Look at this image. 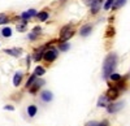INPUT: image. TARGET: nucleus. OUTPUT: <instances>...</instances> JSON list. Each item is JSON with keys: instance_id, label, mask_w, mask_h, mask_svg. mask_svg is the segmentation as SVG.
<instances>
[{"instance_id": "1", "label": "nucleus", "mask_w": 130, "mask_h": 126, "mask_svg": "<svg viewBox=\"0 0 130 126\" xmlns=\"http://www.w3.org/2000/svg\"><path fill=\"white\" fill-rule=\"evenodd\" d=\"M116 64H117V56L115 53H109L105 57V60L103 62V77L104 78H108L113 73Z\"/></svg>"}, {"instance_id": "2", "label": "nucleus", "mask_w": 130, "mask_h": 126, "mask_svg": "<svg viewBox=\"0 0 130 126\" xmlns=\"http://www.w3.org/2000/svg\"><path fill=\"white\" fill-rule=\"evenodd\" d=\"M75 33V30H74V26L73 25H67V26H64L61 30H60V40L61 42H67L68 39H70Z\"/></svg>"}, {"instance_id": "3", "label": "nucleus", "mask_w": 130, "mask_h": 126, "mask_svg": "<svg viewBox=\"0 0 130 126\" xmlns=\"http://www.w3.org/2000/svg\"><path fill=\"white\" fill-rule=\"evenodd\" d=\"M43 57H44L46 61L52 62L53 60H56V57H57V51L53 49V48H50V49H47V51L43 52Z\"/></svg>"}, {"instance_id": "4", "label": "nucleus", "mask_w": 130, "mask_h": 126, "mask_svg": "<svg viewBox=\"0 0 130 126\" xmlns=\"http://www.w3.org/2000/svg\"><path fill=\"white\" fill-rule=\"evenodd\" d=\"M122 107H124V103L120 101V103H112L111 105H107V109H108L109 113H116L117 111H120Z\"/></svg>"}, {"instance_id": "5", "label": "nucleus", "mask_w": 130, "mask_h": 126, "mask_svg": "<svg viewBox=\"0 0 130 126\" xmlns=\"http://www.w3.org/2000/svg\"><path fill=\"white\" fill-rule=\"evenodd\" d=\"M107 99L108 100H115V99H117L118 98V88H116V87H111L109 90L107 91Z\"/></svg>"}, {"instance_id": "6", "label": "nucleus", "mask_w": 130, "mask_h": 126, "mask_svg": "<svg viewBox=\"0 0 130 126\" xmlns=\"http://www.w3.org/2000/svg\"><path fill=\"white\" fill-rule=\"evenodd\" d=\"M43 83H44V81H43V79L35 81V83H32V85L30 86V92H31V94H35V92H37V90L43 85Z\"/></svg>"}, {"instance_id": "7", "label": "nucleus", "mask_w": 130, "mask_h": 126, "mask_svg": "<svg viewBox=\"0 0 130 126\" xmlns=\"http://www.w3.org/2000/svg\"><path fill=\"white\" fill-rule=\"evenodd\" d=\"M102 3H103V0H92V3H91V12L94 14L99 10V7L102 5Z\"/></svg>"}, {"instance_id": "8", "label": "nucleus", "mask_w": 130, "mask_h": 126, "mask_svg": "<svg viewBox=\"0 0 130 126\" xmlns=\"http://www.w3.org/2000/svg\"><path fill=\"white\" fill-rule=\"evenodd\" d=\"M91 25H85V26H82L81 27V35L82 37H87L90 33H91Z\"/></svg>"}, {"instance_id": "9", "label": "nucleus", "mask_w": 130, "mask_h": 126, "mask_svg": "<svg viewBox=\"0 0 130 126\" xmlns=\"http://www.w3.org/2000/svg\"><path fill=\"white\" fill-rule=\"evenodd\" d=\"M40 96H42V100H44V101H51L52 98H53V95H52L51 91H43Z\"/></svg>"}, {"instance_id": "10", "label": "nucleus", "mask_w": 130, "mask_h": 126, "mask_svg": "<svg viewBox=\"0 0 130 126\" xmlns=\"http://www.w3.org/2000/svg\"><path fill=\"white\" fill-rule=\"evenodd\" d=\"M32 16H37V10H34V9H29V10H26L25 13H22V17L24 20H27V18H31Z\"/></svg>"}, {"instance_id": "11", "label": "nucleus", "mask_w": 130, "mask_h": 126, "mask_svg": "<svg viewBox=\"0 0 130 126\" xmlns=\"http://www.w3.org/2000/svg\"><path fill=\"white\" fill-rule=\"evenodd\" d=\"M5 52L8 55H12V56H20L22 53V49L21 48H13V49H5Z\"/></svg>"}, {"instance_id": "12", "label": "nucleus", "mask_w": 130, "mask_h": 126, "mask_svg": "<svg viewBox=\"0 0 130 126\" xmlns=\"http://www.w3.org/2000/svg\"><path fill=\"white\" fill-rule=\"evenodd\" d=\"M108 101H109V100L107 99L105 95L100 96L99 100H98V107H107V105H108Z\"/></svg>"}, {"instance_id": "13", "label": "nucleus", "mask_w": 130, "mask_h": 126, "mask_svg": "<svg viewBox=\"0 0 130 126\" xmlns=\"http://www.w3.org/2000/svg\"><path fill=\"white\" fill-rule=\"evenodd\" d=\"M21 81H22V73H16L14 78H13V85L14 86H20Z\"/></svg>"}, {"instance_id": "14", "label": "nucleus", "mask_w": 130, "mask_h": 126, "mask_svg": "<svg viewBox=\"0 0 130 126\" xmlns=\"http://www.w3.org/2000/svg\"><path fill=\"white\" fill-rule=\"evenodd\" d=\"M86 126H108V121H103V122H96V121H91L87 122Z\"/></svg>"}, {"instance_id": "15", "label": "nucleus", "mask_w": 130, "mask_h": 126, "mask_svg": "<svg viewBox=\"0 0 130 126\" xmlns=\"http://www.w3.org/2000/svg\"><path fill=\"white\" fill-rule=\"evenodd\" d=\"M44 73H46L44 68H42V66H37V68H35V71H34V76H35V77H39V76H43Z\"/></svg>"}, {"instance_id": "16", "label": "nucleus", "mask_w": 130, "mask_h": 126, "mask_svg": "<svg viewBox=\"0 0 130 126\" xmlns=\"http://www.w3.org/2000/svg\"><path fill=\"white\" fill-rule=\"evenodd\" d=\"M27 113H29L30 117H34L35 114H37V107H35V105H30V107L27 108Z\"/></svg>"}, {"instance_id": "17", "label": "nucleus", "mask_w": 130, "mask_h": 126, "mask_svg": "<svg viewBox=\"0 0 130 126\" xmlns=\"http://www.w3.org/2000/svg\"><path fill=\"white\" fill-rule=\"evenodd\" d=\"M2 33H3V37H5V38H9L10 35H12V29H10V27H4Z\"/></svg>"}, {"instance_id": "18", "label": "nucleus", "mask_w": 130, "mask_h": 126, "mask_svg": "<svg viewBox=\"0 0 130 126\" xmlns=\"http://www.w3.org/2000/svg\"><path fill=\"white\" fill-rule=\"evenodd\" d=\"M37 16H38V18L40 21H46L48 18V13L47 12H39V13H37Z\"/></svg>"}, {"instance_id": "19", "label": "nucleus", "mask_w": 130, "mask_h": 126, "mask_svg": "<svg viewBox=\"0 0 130 126\" xmlns=\"http://www.w3.org/2000/svg\"><path fill=\"white\" fill-rule=\"evenodd\" d=\"M113 35H115V29H113L112 26H108L107 33H105V37H107V38H111V37H113Z\"/></svg>"}, {"instance_id": "20", "label": "nucleus", "mask_w": 130, "mask_h": 126, "mask_svg": "<svg viewBox=\"0 0 130 126\" xmlns=\"http://www.w3.org/2000/svg\"><path fill=\"white\" fill-rule=\"evenodd\" d=\"M125 2H126V0H115L116 4H113V8H120V7H122V5L125 4Z\"/></svg>"}, {"instance_id": "21", "label": "nucleus", "mask_w": 130, "mask_h": 126, "mask_svg": "<svg viewBox=\"0 0 130 126\" xmlns=\"http://www.w3.org/2000/svg\"><path fill=\"white\" fill-rule=\"evenodd\" d=\"M109 77H111V79H112V81H116V82L121 81V76H120V74H117V73H112V74H111Z\"/></svg>"}, {"instance_id": "22", "label": "nucleus", "mask_w": 130, "mask_h": 126, "mask_svg": "<svg viewBox=\"0 0 130 126\" xmlns=\"http://www.w3.org/2000/svg\"><path fill=\"white\" fill-rule=\"evenodd\" d=\"M59 47H60V51H67V49L69 48V43H67V42H62Z\"/></svg>"}, {"instance_id": "23", "label": "nucleus", "mask_w": 130, "mask_h": 126, "mask_svg": "<svg viewBox=\"0 0 130 126\" xmlns=\"http://www.w3.org/2000/svg\"><path fill=\"white\" fill-rule=\"evenodd\" d=\"M7 21H8V17L3 13H0V25H3V24H7Z\"/></svg>"}, {"instance_id": "24", "label": "nucleus", "mask_w": 130, "mask_h": 126, "mask_svg": "<svg viewBox=\"0 0 130 126\" xmlns=\"http://www.w3.org/2000/svg\"><path fill=\"white\" fill-rule=\"evenodd\" d=\"M113 3H115V0H107V3L104 4V9H109L113 5Z\"/></svg>"}, {"instance_id": "25", "label": "nucleus", "mask_w": 130, "mask_h": 126, "mask_svg": "<svg viewBox=\"0 0 130 126\" xmlns=\"http://www.w3.org/2000/svg\"><path fill=\"white\" fill-rule=\"evenodd\" d=\"M35 78H37L35 76H31V77H30V79H29V81H27V83H26V86H27V87H30V86L32 85V83L35 82Z\"/></svg>"}, {"instance_id": "26", "label": "nucleus", "mask_w": 130, "mask_h": 126, "mask_svg": "<svg viewBox=\"0 0 130 126\" xmlns=\"http://www.w3.org/2000/svg\"><path fill=\"white\" fill-rule=\"evenodd\" d=\"M25 26H26V22L24 21V22H21V25H17V30L18 31H24L25 30Z\"/></svg>"}, {"instance_id": "27", "label": "nucleus", "mask_w": 130, "mask_h": 126, "mask_svg": "<svg viewBox=\"0 0 130 126\" xmlns=\"http://www.w3.org/2000/svg\"><path fill=\"white\" fill-rule=\"evenodd\" d=\"M42 57H43V52L40 51V52H38V53H37V55L34 56V60H35V61H39V60H40Z\"/></svg>"}, {"instance_id": "28", "label": "nucleus", "mask_w": 130, "mask_h": 126, "mask_svg": "<svg viewBox=\"0 0 130 126\" xmlns=\"http://www.w3.org/2000/svg\"><path fill=\"white\" fill-rule=\"evenodd\" d=\"M4 109H9V111H13L14 108H13L12 105H5V107H4Z\"/></svg>"}]
</instances>
